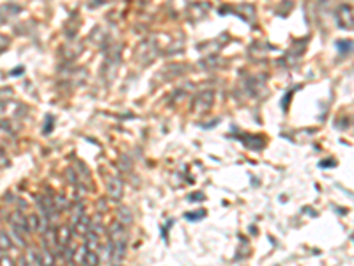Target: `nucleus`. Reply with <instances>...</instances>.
<instances>
[{
  "instance_id": "obj_1",
  "label": "nucleus",
  "mask_w": 354,
  "mask_h": 266,
  "mask_svg": "<svg viewBox=\"0 0 354 266\" xmlns=\"http://www.w3.org/2000/svg\"><path fill=\"white\" fill-rule=\"evenodd\" d=\"M9 222H11V226H13V229H15L16 232H29V224H27V217H23L19 211H15V213H11V217H9Z\"/></svg>"
},
{
  "instance_id": "obj_3",
  "label": "nucleus",
  "mask_w": 354,
  "mask_h": 266,
  "mask_svg": "<svg viewBox=\"0 0 354 266\" xmlns=\"http://www.w3.org/2000/svg\"><path fill=\"white\" fill-rule=\"evenodd\" d=\"M69 242H71V231L68 227H60L57 231V243L62 247H68Z\"/></svg>"
},
{
  "instance_id": "obj_9",
  "label": "nucleus",
  "mask_w": 354,
  "mask_h": 266,
  "mask_svg": "<svg viewBox=\"0 0 354 266\" xmlns=\"http://www.w3.org/2000/svg\"><path fill=\"white\" fill-rule=\"evenodd\" d=\"M0 266H15V263L9 257H0Z\"/></svg>"
},
{
  "instance_id": "obj_8",
  "label": "nucleus",
  "mask_w": 354,
  "mask_h": 266,
  "mask_svg": "<svg viewBox=\"0 0 354 266\" xmlns=\"http://www.w3.org/2000/svg\"><path fill=\"white\" fill-rule=\"evenodd\" d=\"M205 217V211L204 209H200V211H195V213H186V218L188 220H200V218H204Z\"/></svg>"
},
{
  "instance_id": "obj_2",
  "label": "nucleus",
  "mask_w": 354,
  "mask_h": 266,
  "mask_svg": "<svg viewBox=\"0 0 354 266\" xmlns=\"http://www.w3.org/2000/svg\"><path fill=\"white\" fill-rule=\"evenodd\" d=\"M27 224H29V231H44V227H46L44 218H41V215H36V213L27 217Z\"/></svg>"
},
{
  "instance_id": "obj_6",
  "label": "nucleus",
  "mask_w": 354,
  "mask_h": 266,
  "mask_svg": "<svg viewBox=\"0 0 354 266\" xmlns=\"http://www.w3.org/2000/svg\"><path fill=\"white\" fill-rule=\"evenodd\" d=\"M99 265V257L96 252H87V256L83 259V266H97Z\"/></svg>"
},
{
  "instance_id": "obj_10",
  "label": "nucleus",
  "mask_w": 354,
  "mask_h": 266,
  "mask_svg": "<svg viewBox=\"0 0 354 266\" xmlns=\"http://www.w3.org/2000/svg\"><path fill=\"white\" fill-rule=\"evenodd\" d=\"M328 165H335V162H322L320 163V167H328Z\"/></svg>"
},
{
  "instance_id": "obj_7",
  "label": "nucleus",
  "mask_w": 354,
  "mask_h": 266,
  "mask_svg": "<svg viewBox=\"0 0 354 266\" xmlns=\"http://www.w3.org/2000/svg\"><path fill=\"white\" fill-rule=\"evenodd\" d=\"M11 248V238L5 232H0V252H5Z\"/></svg>"
},
{
  "instance_id": "obj_5",
  "label": "nucleus",
  "mask_w": 354,
  "mask_h": 266,
  "mask_svg": "<svg viewBox=\"0 0 354 266\" xmlns=\"http://www.w3.org/2000/svg\"><path fill=\"white\" fill-rule=\"evenodd\" d=\"M117 215H119V224H131V220H133V217H131V213L128 208H119V211H117Z\"/></svg>"
},
{
  "instance_id": "obj_4",
  "label": "nucleus",
  "mask_w": 354,
  "mask_h": 266,
  "mask_svg": "<svg viewBox=\"0 0 354 266\" xmlns=\"http://www.w3.org/2000/svg\"><path fill=\"white\" fill-rule=\"evenodd\" d=\"M89 224H91V220H89L87 215H82V217H80L76 222H75V227H76V232H80V234H87V231H89Z\"/></svg>"
}]
</instances>
